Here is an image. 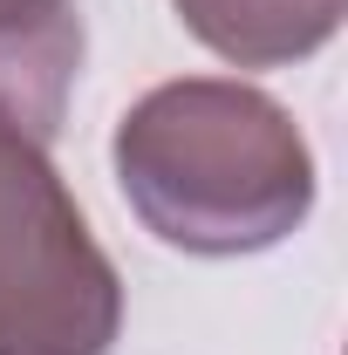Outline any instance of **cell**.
I'll return each mask as SVG.
<instances>
[{
	"instance_id": "obj_4",
	"label": "cell",
	"mask_w": 348,
	"mask_h": 355,
	"mask_svg": "<svg viewBox=\"0 0 348 355\" xmlns=\"http://www.w3.org/2000/svg\"><path fill=\"white\" fill-rule=\"evenodd\" d=\"M191 42L232 69H287L342 35L348 0H171Z\"/></svg>"
},
{
	"instance_id": "obj_2",
	"label": "cell",
	"mask_w": 348,
	"mask_h": 355,
	"mask_svg": "<svg viewBox=\"0 0 348 355\" xmlns=\"http://www.w3.org/2000/svg\"><path fill=\"white\" fill-rule=\"evenodd\" d=\"M123 280L48 144L0 110V355H110Z\"/></svg>"
},
{
	"instance_id": "obj_3",
	"label": "cell",
	"mask_w": 348,
	"mask_h": 355,
	"mask_svg": "<svg viewBox=\"0 0 348 355\" xmlns=\"http://www.w3.org/2000/svg\"><path fill=\"white\" fill-rule=\"evenodd\" d=\"M82 69V14L76 0H0V110L21 130H62L69 89Z\"/></svg>"
},
{
	"instance_id": "obj_1",
	"label": "cell",
	"mask_w": 348,
	"mask_h": 355,
	"mask_svg": "<svg viewBox=\"0 0 348 355\" xmlns=\"http://www.w3.org/2000/svg\"><path fill=\"white\" fill-rule=\"evenodd\" d=\"M110 164L137 225L198 260L266 253L314 212V150L294 110L232 76H177L137 96Z\"/></svg>"
}]
</instances>
